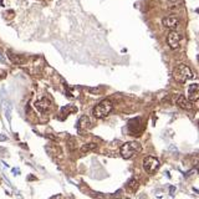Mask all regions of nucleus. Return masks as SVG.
Returning <instances> with one entry per match:
<instances>
[{
	"mask_svg": "<svg viewBox=\"0 0 199 199\" xmlns=\"http://www.w3.org/2000/svg\"><path fill=\"white\" fill-rule=\"evenodd\" d=\"M173 77H174L175 81L180 82V84H184V82L192 80V78L194 77V75H193L192 68L189 66H187V65H184V64H179V65H177V66L174 67Z\"/></svg>",
	"mask_w": 199,
	"mask_h": 199,
	"instance_id": "nucleus-1",
	"label": "nucleus"
},
{
	"mask_svg": "<svg viewBox=\"0 0 199 199\" xmlns=\"http://www.w3.org/2000/svg\"><path fill=\"white\" fill-rule=\"evenodd\" d=\"M90 91L92 92V94H98V92H100V89H90Z\"/></svg>",
	"mask_w": 199,
	"mask_h": 199,
	"instance_id": "nucleus-16",
	"label": "nucleus"
},
{
	"mask_svg": "<svg viewBox=\"0 0 199 199\" xmlns=\"http://www.w3.org/2000/svg\"><path fill=\"white\" fill-rule=\"evenodd\" d=\"M188 98L192 101H199V84H192L188 87Z\"/></svg>",
	"mask_w": 199,
	"mask_h": 199,
	"instance_id": "nucleus-8",
	"label": "nucleus"
},
{
	"mask_svg": "<svg viewBox=\"0 0 199 199\" xmlns=\"http://www.w3.org/2000/svg\"><path fill=\"white\" fill-rule=\"evenodd\" d=\"M0 62H4V57L1 56V55H0Z\"/></svg>",
	"mask_w": 199,
	"mask_h": 199,
	"instance_id": "nucleus-18",
	"label": "nucleus"
},
{
	"mask_svg": "<svg viewBox=\"0 0 199 199\" xmlns=\"http://www.w3.org/2000/svg\"><path fill=\"white\" fill-rule=\"evenodd\" d=\"M112 102L110 100H102L101 102L97 103L94 110H92V113L96 118H105L110 115V112L112 111Z\"/></svg>",
	"mask_w": 199,
	"mask_h": 199,
	"instance_id": "nucleus-3",
	"label": "nucleus"
},
{
	"mask_svg": "<svg viewBox=\"0 0 199 199\" xmlns=\"http://www.w3.org/2000/svg\"><path fill=\"white\" fill-rule=\"evenodd\" d=\"M126 188L128 189L129 192H132V193H135L138 188H140V183H138V180L136 179V178H131L127 182V184H126Z\"/></svg>",
	"mask_w": 199,
	"mask_h": 199,
	"instance_id": "nucleus-12",
	"label": "nucleus"
},
{
	"mask_svg": "<svg viewBox=\"0 0 199 199\" xmlns=\"http://www.w3.org/2000/svg\"><path fill=\"white\" fill-rule=\"evenodd\" d=\"M180 41H182V35L178 31L172 30L167 36V44L172 50H177L180 47Z\"/></svg>",
	"mask_w": 199,
	"mask_h": 199,
	"instance_id": "nucleus-5",
	"label": "nucleus"
},
{
	"mask_svg": "<svg viewBox=\"0 0 199 199\" xmlns=\"http://www.w3.org/2000/svg\"><path fill=\"white\" fill-rule=\"evenodd\" d=\"M136 123H137V118L132 119V121H129L128 127H129V131H131L132 133H135V135H138V133L142 131V126H141V123H140V124H136Z\"/></svg>",
	"mask_w": 199,
	"mask_h": 199,
	"instance_id": "nucleus-11",
	"label": "nucleus"
},
{
	"mask_svg": "<svg viewBox=\"0 0 199 199\" xmlns=\"http://www.w3.org/2000/svg\"><path fill=\"white\" fill-rule=\"evenodd\" d=\"M90 126H91V122H90V118L87 117V116H82V117L78 119V122H77V128L78 129H87V128H90Z\"/></svg>",
	"mask_w": 199,
	"mask_h": 199,
	"instance_id": "nucleus-10",
	"label": "nucleus"
},
{
	"mask_svg": "<svg viewBox=\"0 0 199 199\" xmlns=\"http://www.w3.org/2000/svg\"><path fill=\"white\" fill-rule=\"evenodd\" d=\"M0 141H6V137H4L3 135H0Z\"/></svg>",
	"mask_w": 199,
	"mask_h": 199,
	"instance_id": "nucleus-17",
	"label": "nucleus"
},
{
	"mask_svg": "<svg viewBox=\"0 0 199 199\" xmlns=\"http://www.w3.org/2000/svg\"><path fill=\"white\" fill-rule=\"evenodd\" d=\"M175 103H177L178 107L183 108V110H192V107H193L192 101L189 100V98H187L186 96H183V95L178 96V98H177V101H175Z\"/></svg>",
	"mask_w": 199,
	"mask_h": 199,
	"instance_id": "nucleus-9",
	"label": "nucleus"
},
{
	"mask_svg": "<svg viewBox=\"0 0 199 199\" xmlns=\"http://www.w3.org/2000/svg\"><path fill=\"white\" fill-rule=\"evenodd\" d=\"M72 111H76V108L72 107V106H66V107H64L61 110V115H64V117H65V116H67L70 112H72Z\"/></svg>",
	"mask_w": 199,
	"mask_h": 199,
	"instance_id": "nucleus-15",
	"label": "nucleus"
},
{
	"mask_svg": "<svg viewBox=\"0 0 199 199\" xmlns=\"http://www.w3.org/2000/svg\"><path fill=\"white\" fill-rule=\"evenodd\" d=\"M142 151V146L136 141L127 142L121 147V156L124 159H131Z\"/></svg>",
	"mask_w": 199,
	"mask_h": 199,
	"instance_id": "nucleus-2",
	"label": "nucleus"
},
{
	"mask_svg": "<svg viewBox=\"0 0 199 199\" xmlns=\"http://www.w3.org/2000/svg\"><path fill=\"white\" fill-rule=\"evenodd\" d=\"M8 57L13 62H15V64H22V62H24V59H22V56H20V55H15V54H13L10 51H8Z\"/></svg>",
	"mask_w": 199,
	"mask_h": 199,
	"instance_id": "nucleus-13",
	"label": "nucleus"
},
{
	"mask_svg": "<svg viewBox=\"0 0 199 199\" xmlns=\"http://www.w3.org/2000/svg\"><path fill=\"white\" fill-rule=\"evenodd\" d=\"M179 17L175 16V15H168L163 17L162 20V24H163L164 27H168V29H175L178 25H179Z\"/></svg>",
	"mask_w": 199,
	"mask_h": 199,
	"instance_id": "nucleus-7",
	"label": "nucleus"
},
{
	"mask_svg": "<svg viewBox=\"0 0 199 199\" xmlns=\"http://www.w3.org/2000/svg\"><path fill=\"white\" fill-rule=\"evenodd\" d=\"M159 167V161L156 158V157L148 156L143 161V168L148 174H153L154 172H157V169Z\"/></svg>",
	"mask_w": 199,
	"mask_h": 199,
	"instance_id": "nucleus-4",
	"label": "nucleus"
},
{
	"mask_svg": "<svg viewBox=\"0 0 199 199\" xmlns=\"http://www.w3.org/2000/svg\"><path fill=\"white\" fill-rule=\"evenodd\" d=\"M97 148L96 143H89V145H85L81 147V152H90V151H95Z\"/></svg>",
	"mask_w": 199,
	"mask_h": 199,
	"instance_id": "nucleus-14",
	"label": "nucleus"
},
{
	"mask_svg": "<svg viewBox=\"0 0 199 199\" xmlns=\"http://www.w3.org/2000/svg\"><path fill=\"white\" fill-rule=\"evenodd\" d=\"M35 107L38 108V111L41 113H47L50 108H51V101H50L47 97H43V98L39 100L38 102L35 103Z\"/></svg>",
	"mask_w": 199,
	"mask_h": 199,
	"instance_id": "nucleus-6",
	"label": "nucleus"
}]
</instances>
